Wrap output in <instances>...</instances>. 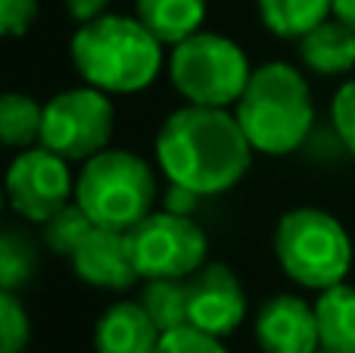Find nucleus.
Segmentation results:
<instances>
[{
	"label": "nucleus",
	"mask_w": 355,
	"mask_h": 353,
	"mask_svg": "<svg viewBox=\"0 0 355 353\" xmlns=\"http://www.w3.org/2000/svg\"><path fill=\"white\" fill-rule=\"evenodd\" d=\"M156 175L135 150L106 147L75 179V204L94 219V225L128 231L153 213Z\"/></svg>",
	"instance_id": "nucleus-4"
},
{
	"label": "nucleus",
	"mask_w": 355,
	"mask_h": 353,
	"mask_svg": "<svg viewBox=\"0 0 355 353\" xmlns=\"http://www.w3.org/2000/svg\"><path fill=\"white\" fill-rule=\"evenodd\" d=\"M275 256L290 281L324 291L349 275L352 238L337 216L318 206H296L277 219Z\"/></svg>",
	"instance_id": "nucleus-5"
},
{
	"label": "nucleus",
	"mask_w": 355,
	"mask_h": 353,
	"mask_svg": "<svg viewBox=\"0 0 355 353\" xmlns=\"http://www.w3.org/2000/svg\"><path fill=\"white\" fill-rule=\"evenodd\" d=\"M256 341L262 353H315L321 347L315 304L296 294H275L256 310Z\"/></svg>",
	"instance_id": "nucleus-11"
},
{
	"label": "nucleus",
	"mask_w": 355,
	"mask_h": 353,
	"mask_svg": "<svg viewBox=\"0 0 355 353\" xmlns=\"http://www.w3.org/2000/svg\"><path fill=\"white\" fill-rule=\"evenodd\" d=\"M256 6L265 28L287 41H300L334 13V0H256Z\"/></svg>",
	"instance_id": "nucleus-18"
},
{
	"label": "nucleus",
	"mask_w": 355,
	"mask_h": 353,
	"mask_svg": "<svg viewBox=\"0 0 355 353\" xmlns=\"http://www.w3.org/2000/svg\"><path fill=\"white\" fill-rule=\"evenodd\" d=\"M153 150L162 175L200 197H215L237 188L256 154L234 113L196 104L162 119Z\"/></svg>",
	"instance_id": "nucleus-1"
},
{
	"label": "nucleus",
	"mask_w": 355,
	"mask_h": 353,
	"mask_svg": "<svg viewBox=\"0 0 355 353\" xmlns=\"http://www.w3.org/2000/svg\"><path fill=\"white\" fill-rule=\"evenodd\" d=\"M234 116L256 154L290 156L315 131L312 88L290 63H265L252 69Z\"/></svg>",
	"instance_id": "nucleus-3"
},
{
	"label": "nucleus",
	"mask_w": 355,
	"mask_h": 353,
	"mask_svg": "<svg viewBox=\"0 0 355 353\" xmlns=\"http://www.w3.org/2000/svg\"><path fill=\"white\" fill-rule=\"evenodd\" d=\"M315 353H331V350H324V347H318V350H315Z\"/></svg>",
	"instance_id": "nucleus-29"
},
{
	"label": "nucleus",
	"mask_w": 355,
	"mask_h": 353,
	"mask_svg": "<svg viewBox=\"0 0 355 353\" xmlns=\"http://www.w3.org/2000/svg\"><path fill=\"white\" fill-rule=\"evenodd\" d=\"M44 129V104H37L28 94L10 91L0 97V138L6 147L25 150L41 141Z\"/></svg>",
	"instance_id": "nucleus-20"
},
{
	"label": "nucleus",
	"mask_w": 355,
	"mask_h": 353,
	"mask_svg": "<svg viewBox=\"0 0 355 353\" xmlns=\"http://www.w3.org/2000/svg\"><path fill=\"white\" fill-rule=\"evenodd\" d=\"M75 72L106 94H137L159 75L162 41L137 16H103L81 22L69 41Z\"/></svg>",
	"instance_id": "nucleus-2"
},
{
	"label": "nucleus",
	"mask_w": 355,
	"mask_h": 353,
	"mask_svg": "<svg viewBox=\"0 0 355 353\" xmlns=\"http://www.w3.org/2000/svg\"><path fill=\"white\" fill-rule=\"evenodd\" d=\"M31 338V319L19 294L0 291V353H25Z\"/></svg>",
	"instance_id": "nucleus-22"
},
{
	"label": "nucleus",
	"mask_w": 355,
	"mask_h": 353,
	"mask_svg": "<svg viewBox=\"0 0 355 353\" xmlns=\"http://www.w3.org/2000/svg\"><path fill=\"white\" fill-rule=\"evenodd\" d=\"M69 263L85 285L100 291H128L141 281L128 250V235L119 229L94 225Z\"/></svg>",
	"instance_id": "nucleus-12"
},
{
	"label": "nucleus",
	"mask_w": 355,
	"mask_h": 353,
	"mask_svg": "<svg viewBox=\"0 0 355 353\" xmlns=\"http://www.w3.org/2000/svg\"><path fill=\"white\" fill-rule=\"evenodd\" d=\"M334 16H340L355 28V0H334Z\"/></svg>",
	"instance_id": "nucleus-28"
},
{
	"label": "nucleus",
	"mask_w": 355,
	"mask_h": 353,
	"mask_svg": "<svg viewBox=\"0 0 355 353\" xmlns=\"http://www.w3.org/2000/svg\"><path fill=\"white\" fill-rule=\"evenodd\" d=\"M72 163L47 147H25L12 156L6 169V194L19 219L31 225H44L50 216L72 204L75 179Z\"/></svg>",
	"instance_id": "nucleus-9"
},
{
	"label": "nucleus",
	"mask_w": 355,
	"mask_h": 353,
	"mask_svg": "<svg viewBox=\"0 0 355 353\" xmlns=\"http://www.w3.org/2000/svg\"><path fill=\"white\" fill-rule=\"evenodd\" d=\"M331 125L346 144L349 156H355V79L343 81L331 100Z\"/></svg>",
	"instance_id": "nucleus-24"
},
{
	"label": "nucleus",
	"mask_w": 355,
	"mask_h": 353,
	"mask_svg": "<svg viewBox=\"0 0 355 353\" xmlns=\"http://www.w3.org/2000/svg\"><path fill=\"white\" fill-rule=\"evenodd\" d=\"M112 0H62V6H66L69 19H75V22H91V19L103 16L106 6H110Z\"/></svg>",
	"instance_id": "nucleus-27"
},
{
	"label": "nucleus",
	"mask_w": 355,
	"mask_h": 353,
	"mask_svg": "<svg viewBox=\"0 0 355 353\" xmlns=\"http://www.w3.org/2000/svg\"><path fill=\"white\" fill-rule=\"evenodd\" d=\"M135 13L162 44L175 47L202 28L209 0H135Z\"/></svg>",
	"instance_id": "nucleus-15"
},
{
	"label": "nucleus",
	"mask_w": 355,
	"mask_h": 353,
	"mask_svg": "<svg viewBox=\"0 0 355 353\" xmlns=\"http://www.w3.org/2000/svg\"><path fill=\"white\" fill-rule=\"evenodd\" d=\"M300 60L309 72L337 79L355 69V28L340 16L324 19L309 35L300 38Z\"/></svg>",
	"instance_id": "nucleus-14"
},
{
	"label": "nucleus",
	"mask_w": 355,
	"mask_h": 353,
	"mask_svg": "<svg viewBox=\"0 0 355 353\" xmlns=\"http://www.w3.org/2000/svg\"><path fill=\"white\" fill-rule=\"evenodd\" d=\"M116 129V110L106 91L94 85L69 88L44 104L41 147L60 154L69 163H87L110 147Z\"/></svg>",
	"instance_id": "nucleus-7"
},
{
	"label": "nucleus",
	"mask_w": 355,
	"mask_h": 353,
	"mask_svg": "<svg viewBox=\"0 0 355 353\" xmlns=\"http://www.w3.org/2000/svg\"><path fill=\"white\" fill-rule=\"evenodd\" d=\"M321 347L331 353H355V288L340 281L315 300Z\"/></svg>",
	"instance_id": "nucleus-16"
},
{
	"label": "nucleus",
	"mask_w": 355,
	"mask_h": 353,
	"mask_svg": "<svg viewBox=\"0 0 355 353\" xmlns=\"http://www.w3.org/2000/svg\"><path fill=\"white\" fill-rule=\"evenodd\" d=\"M190 325L206 335L227 338L246 319V294L237 272L225 263H206L187 279Z\"/></svg>",
	"instance_id": "nucleus-10"
},
{
	"label": "nucleus",
	"mask_w": 355,
	"mask_h": 353,
	"mask_svg": "<svg viewBox=\"0 0 355 353\" xmlns=\"http://www.w3.org/2000/svg\"><path fill=\"white\" fill-rule=\"evenodd\" d=\"M41 238L22 225H6L0 235V291L19 294L35 281L41 266Z\"/></svg>",
	"instance_id": "nucleus-17"
},
{
	"label": "nucleus",
	"mask_w": 355,
	"mask_h": 353,
	"mask_svg": "<svg viewBox=\"0 0 355 353\" xmlns=\"http://www.w3.org/2000/svg\"><path fill=\"white\" fill-rule=\"evenodd\" d=\"M37 19V0H0V31L6 38H25Z\"/></svg>",
	"instance_id": "nucleus-25"
},
{
	"label": "nucleus",
	"mask_w": 355,
	"mask_h": 353,
	"mask_svg": "<svg viewBox=\"0 0 355 353\" xmlns=\"http://www.w3.org/2000/svg\"><path fill=\"white\" fill-rule=\"evenodd\" d=\"M125 235L141 279H190L206 266L209 238L190 216L153 210Z\"/></svg>",
	"instance_id": "nucleus-8"
},
{
	"label": "nucleus",
	"mask_w": 355,
	"mask_h": 353,
	"mask_svg": "<svg viewBox=\"0 0 355 353\" xmlns=\"http://www.w3.org/2000/svg\"><path fill=\"white\" fill-rule=\"evenodd\" d=\"M156 353H231L221 344V338L206 335V331L193 329V325H181L162 335Z\"/></svg>",
	"instance_id": "nucleus-23"
},
{
	"label": "nucleus",
	"mask_w": 355,
	"mask_h": 353,
	"mask_svg": "<svg viewBox=\"0 0 355 353\" xmlns=\"http://www.w3.org/2000/svg\"><path fill=\"white\" fill-rule=\"evenodd\" d=\"M196 204H200V194L190 191V188H184V185H172V181H168V191H166V204H162V210L178 213V216H190V213L196 210Z\"/></svg>",
	"instance_id": "nucleus-26"
},
{
	"label": "nucleus",
	"mask_w": 355,
	"mask_h": 353,
	"mask_svg": "<svg viewBox=\"0 0 355 353\" xmlns=\"http://www.w3.org/2000/svg\"><path fill=\"white\" fill-rule=\"evenodd\" d=\"M159 341V325L150 319L141 300H116L94 325L97 353H156Z\"/></svg>",
	"instance_id": "nucleus-13"
},
{
	"label": "nucleus",
	"mask_w": 355,
	"mask_h": 353,
	"mask_svg": "<svg viewBox=\"0 0 355 353\" xmlns=\"http://www.w3.org/2000/svg\"><path fill=\"white\" fill-rule=\"evenodd\" d=\"M94 229V219L81 210L78 204L62 206L56 216H50L47 222L41 225V244L44 250H50L53 256H62V260H72V254L81 247V241L87 238V231Z\"/></svg>",
	"instance_id": "nucleus-21"
},
{
	"label": "nucleus",
	"mask_w": 355,
	"mask_h": 353,
	"mask_svg": "<svg viewBox=\"0 0 355 353\" xmlns=\"http://www.w3.org/2000/svg\"><path fill=\"white\" fill-rule=\"evenodd\" d=\"M141 304L150 313V319L159 325L162 335L172 329H181V325H190L187 279H144Z\"/></svg>",
	"instance_id": "nucleus-19"
},
{
	"label": "nucleus",
	"mask_w": 355,
	"mask_h": 353,
	"mask_svg": "<svg viewBox=\"0 0 355 353\" xmlns=\"http://www.w3.org/2000/svg\"><path fill=\"white\" fill-rule=\"evenodd\" d=\"M252 69L243 47L218 31H196L168 54V81L187 104L234 106L250 81Z\"/></svg>",
	"instance_id": "nucleus-6"
}]
</instances>
